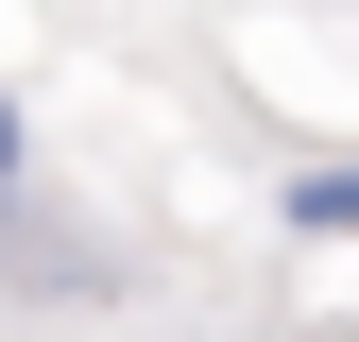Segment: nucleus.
Here are the masks:
<instances>
[{
  "mask_svg": "<svg viewBox=\"0 0 359 342\" xmlns=\"http://www.w3.org/2000/svg\"><path fill=\"white\" fill-rule=\"evenodd\" d=\"M274 223H291V240H359V154L291 171V189H274Z\"/></svg>",
  "mask_w": 359,
  "mask_h": 342,
  "instance_id": "f257e3e1",
  "label": "nucleus"
},
{
  "mask_svg": "<svg viewBox=\"0 0 359 342\" xmlns=\"http://www.w3.org/2000/svg\"><path fill=\"white\" fill-rule=\"evenodd\" d=\"M0 189H34V120H18V86H0Z\"/></svg>",
  "mask_w": 359,
  "mask_h": 342,
  "instance_id": "f03ea898",
  "label": "nucleus"
}]
</instances>
